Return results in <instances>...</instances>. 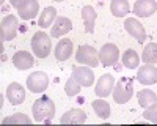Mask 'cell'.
<instances>
[{
    "label": "cell",
    "mask_w": 157,
    "mask_h": 126,
    "mask_svg": "<svg viewBox=\"0 0 157 126\" xmlns=\"http://www.w3.org/2000/svg\"><path fill=\"white\" fill-rule=\"evenodd\" d=\"M32 112H33V118L36 121H46L49 123L55 115V104L54 101L47 96H43L36 99L33 106H32Z\"/></svg>",
    "instance_id": "1"
},
{
    "label": "cell",
    "mask_w": 157,
    "mask_h": 126,
    "mask_svg": "<svg viewBox=\"0 0 157 126\" xmlns=\"http://www.w3.org/2000/svg\"><path fill=\"white\" fill-rule=\"evenodd\" d=\"M134 95V79L132 77H121L116 87L113 88V99L118 104H126Z\"/></svg>",
    "instance_id": "2"
},
{
    "label": "cell",
    "mask_w": 157,
    "mask_h": 126,
    "mask_svg": "<svg viewBox=\"0 0 157 126\" xmlns=\"http://www.w3.org/2000/svg\"><path fill=\"white\" fill-rule=\"evenodd\" d=\"M32 49L38 58H46L52 49L50 36L46 35V32H36L32 38Z\"/></svg>",
    "instance_id": "3"
},
{
    "label": "cell",
    "mask_w": 157,
    "mask_h": 126,
    "mask_svg": "<svg viewBox=\"0 0 157 126\" xmlns=\"http://www.w3.org/2000/svg\"><path fill=\"white\" fill-rule=\"evenodd\" d=\"M75 60H77V63H82V65H86V66H91V68H96L101 63L98 50L91 46H86V44L80 46L77 49Z\"/></svg>",
    "instance_id": "4"
},
{
    "label": "cell",
    "mask_w": 157,
    "mask_h": 126,
    "mask_svg": "<svg viewBox=\"0 0 157 126\" xmlns=\"http://www.w3.org/2000/svg\"><path fill=\"white\" fill-rule=\"evenodd\" d=\"M17 18L14 14H8L2 19V25H0V35H2V41H11L16 38L17 33Z\"/></svg>",
    "instance_id": "5"
},
{
    "label": "cell",
    "mask_w": 157,
    "mask_h": 126,
    "mask_svg": "<svg viewBox=\"0 0 157 126\" xmlns=\"http://www.w3.org/2000/svg\"><path fill=\"white\" fill-rule=\"evenodd\" d=\"M49 85V77L43 71L32 73L27 77V88L32 93H43Z\"/></svg>",
    "instance_id": "6"
},
{
    "label": "cell",
    "mask_w": 157,
    "mask_h": 126,
    "mask_svg": "<svg viewBox=\"0 0 157 126\" xmlns=\"http://www.w3.org/2000/svg\"><path fill=\"white\" fill-rule=\"evenodd\" d=\"M118 57H120V50L112 43L104 44L99 50V60L104 66H113L118 61Z\"/></svg>",
    "instance_id": "7"
},
{
    "label": "cell",
    "mask_w": 157,
    "mask_h": 126,
    "mask_svg": "<svg viewBox=\"0 0 157 126\" xmlns=\"http://www.w3.org/2000/svg\"><path fill=\"white\" fill-rule=\"evenodd\" d=\"M19 18L22 21H30L39 13V3L38 0H22L17 6Z\"/></svg>",
    "instance_id": "8"
},
{
    "label": "cell",
    "mask_w": 157,
    "mask_h": 126,
    "mask_svg": "<svg viewBox=\"0 0 157 126\" xmlns=\"http://www.w3.org/2000/svg\"><path fill=\"white\" fill-rule=\"evenodd\" d=\"M72 77L82 87H91L94 84V74L91 71V66H74Z\"/></svg>",
    "instance_id": "9"
},
{
    "label": "cell",
    "mask_w": 157,
    "mask_h": 126,
    "mask_svg": "<svg viewBox=\"0 0 157 126\" xmlns=\"http://www.w3.org/2000/svg\"><path fill=\"white\" fill-rule=\"evenodd\" d=\"M115 88V79H113V76L112 74H102L98 84H96V88H94V93L96 96L99 98H107L112 90Z\"/></svg>",
    "instance_id": "10"
},
{
    "label": "cell",
    "mask_w": 157,
    "mask_h": 126,
    "mask_svg": "<svg viewBox=\"0 0 157 126\" xmlns=\"http://www.w3.org/2000/svg\"><path fill=\"white\" fill-rule=\"evenodd\" d=\"M124 29H126V32H127L129 35H132L140 44L145 43V38H146L145 27H143V25H141L137 19H134V18L126 19V22H124Z\"/></svg>",
    "instance_id": "11"
},
{
    "label": "cell",
    "mask_w": 157,
    "mask_h": 126,
    "mask_svg": "<svg viewBox=\"0 0 157 126\" xmlns=\"http://www.w3.org/2000/svg\"><path fill=\"white\" fill-rule=\"evenodd\" d=\"M137 81L141 85H152L157 82V68L151 63H146L145 66H141L137 73Z\"/></svg>",
    "instance_id": "12"
},
{
    "label": "cell",
    "mask_w": 157,
    "mask_h": 126,
    "mask_svg": "<svg viewBox=\"0 0 157 126\" xmlns=\"http://www.w3.org/2000/svg\"><path fill=\"white\" fill-rule=\"evenodd\" d=\"M157 11L155 0H137L134 5V13L138 18H149Z\"/></svg>",
    "instance_id": "13"
},
{
    "label": "cell",
    "mask_w": 157,
    "mask_h": 126,
    "mask_svg": "<svg viewBox=\"0 0 157 126\" xmlns=\"http://www.w3.org/2000/svg\"><path fill=\"white\" fill-rule=\"evenodd\" d=\"M6 99L10 101V103L13 106H17L21 103H24V99H25V90H24V87L17 82H13L8 85L6 88Z\"/></svg>",
    "instance_id": "14"
},
{
    "label": "cell",
    "mask_w": 157,
    "mask_h": 126,
    "mask_svg": "<svg viewBox=\"0 0 157 126\" xmlns=\"http://www.w3.org/2000/svg\"><path fill=\"white\" fill-rule=\"evenodd\" d=\"M71 29H72V22H71L68 18L60 16V18L55 19L54 25H52L50 36H52V38H60V36H63V35H66Z\"/></svg>",
    "instance_id": "15"
},
{
    "label": "cell",
    "mask_w": 157,
    "mask_h": 126,
    "mask_svg": "<svg viewBox=\"0 0 157 126\" xmlns=\"http://www.w3.org/2000/svg\"><path fill=\"white\" fill-rule=\"evenodd\" d=\"M13 65H14L17 69L24 71V69L32 68L35 65V60H33L30 52H27V50H19V52H16L14 55H13Z\"/></svg>",
    "instance_id": "16"
},
{
    "label": "cell",
    "mask_w": 157,
    "mask_h": 126,
    "mask_svg": "<svg viewBox=\"0 0 157 126\" xmlns=\"http://www.w3.org/2000/svg\"><path fill=\"white\" fill-rule=\"evenodd\" d=\"M86 121V113L82 109H71L66 113H63L60 120L61 124H82Z\"/></svg>",
    "instance_id": "17"
},
{
    "label": "cell",
    "mask_w": 157,
    "mask_h": 126,
    "mask_svg": "<svg viewBox=\"0 0 157 126\" xmlns=\"http://www.w3.org/2000/svg\"><path fill=\"white\" fill-rule=\"evenodd\" d=\"M72 55V41L69 38H63L55 47V58L58 61H66Z\"/></svg>",
    "instance_id": "18"
},
{
    "label": "cell",
    "mask_w": 157,
    "mask_h": 126,
    "mask_svg": "<svg viewBox=\"0 0 157 126\" xmlns=\"http://www.w3.org/2000/svg\"><path fill=\"white\" fill-rule=\"evenodd\" d=\"M96 11L93 6H83L82 8V21H83V25H85V32L86 33H93L94 32V21H96Z\"/></svg>",
    "instance_id": "19"
},
{
    "label": "cell",
    "mask_w": 157,
    "mask_h": 126,
    "mask_svg": "<svg viewBox=\"0 0 157 126\" xmlns=\"http://www.w3.org/2000/svg\"><path fill=\"white\" fill-rule=\"evenodd\" d=\"M57 19V10L52 8V6H47L44 8V11L41 13V16L38 19V25L41 29H47V27H52V24L55 22Z\"/></svg>",
    "instance_id": "20"
},
{
    "label": "cell",
    "mask_w": 157,
    "mask_h": 126,
    "mask_svg": "<svg viewBox=\"0 0 157 126\" xmlns=\"http://www.w3.org/2000/svg\"><path fill=\"white\" fill-rule=\"evenodd\" d=\"M110 11H112V14L116 16V18H124L127 13L130 11L129 2H127V0H112Z\"/></svg>",
    "instance_id": "21"
},
{
    "label": "cell",
    "mask_w": 157,
    "mask_h": 126,
    "mask_svg": "<svg viewBox=\"0 0 157 126\" xmlns=\"http://www.w3.org/2000/svg\"><path fill=\"white\" fill-rule=\"evenodd\" d=\"M137 98H138V104H140L143 109H146V107L152 106L154 103H157V95H155L152 90H149V88H145V90L138 92Z\"/></svg>",
    "instance_id": "22"
},
{
    "label": "cell",
    "mask_w": 157,
    "mask_h": 126,
    "mask_svg": "<svg viewBox=\"0 0 157 126\" xmlns=\"http://www.w3.org/2000/svg\"><path fill=\"white\" fill-rule=\"evenodd\" d=\"M91 107H93V110L96 112V115L102 120H107L110 117V106L107 101L104 99H96L93 101V104H91Z\"/></svg>",
    "instance_id": "23"
},
{
    "label": "cell",
    "mask_w": 157,
    "mask_h": 126,
    "mask_svg": "<svg viewBox=\"0 0 157 126\" xmlns=\"http://www.w3.org/2000/svg\"><path fill=\"white\" fill-rule=\"evenodd\" d=\"M138 63H140V57L134 49H127L123 54V65L127 69H135L138 66Z\"/></svg>",
    "instance_id": "24"
},
{
    "label": "cell",
    "mask_w": 157,
    "mask_h": 126,
    "mask_svg": "<svg viewBox=\"0 0 157 126\" xmlns=\"http://www.w3.org/2000/svg\"><path fill=\"white\" fill-rule=\"evenodd\" d=\"M143 61L145 63H157V44L155 43H149L145 46V50H143Z\"/></svg>",
    "instance_id": "25"
},
{
    "label": "cell",
    "mask_w": 157,
    "mask_h": 126,
    "mask_svg": "<svg viewBox=\"0 0 157 126\" xmlns=\"http://www.w3.org/2000/svg\"><path fill=\"white\" fill-rule=\"evenodd\" d=\"M80 87L82 85L71 76V77L68 79V82H66V88H64V92H66L68 96H75V95L80 93Z\"/></svg>",
    "instance_id": "26"
},
{
    "label": "cell",
    "mask_w": 157,
    "mask_h": 126,
    "mask_svg": "<svg viewBox=\"0 0 157 126\" xmlns=\"http://www.w3.org/2000/svg\"><path fill=\"white\" fill-rule=\"evenodd\" d=\"M3 123L5 124H11V123H25V124H30L32 120L25 115V113H13L11 117L3 118Z\"/></svg>",
    "instance_id": "27"
},
{
    "label": "cell",
    "mask_w": 157,
    "mask_h": 126,
    "mask_svg": "<svg viewBox=\"0 0 157 126\" xmlns=\"http://www.w3.org/2000/svg\"><path fill=\"white\" fill-rule=\"evenodd\" d=\"M143 117L146 120H149L151 123H157V103H154L152 106L146 107L145 109V113H143Z\"/></svg>",
    "instance_id": "28"
},
{
    "label": "cell",
    "mask_w": 157,
    "mask_h": 126,
    "mask_svg": "<svg viewBox=\"0 0 157 126\" xmlns=\"http://www.w3.org/2000/svg\"><path fill=\"white\" fill-rule=\"evenodd\" d=\"M21 2H22V0H10V3H11L13 6H16V8L19 6V3H21Z\"/></svg>",
    "instance_id": "29"
},
{
    "label": "cell",
    "mask_w": 157,
    "mask_h": 126,
    "mask_svg": "<svg viewBox=\"0 0 157 126\" xmlns=\"http://www.w3.org/2000/svg\"><path fill=\"white\" fill-rule=\"evenodd\" d=\"M54 2H63V0H54Z\"/></svg>",
    "instance_id": "30"
}]
</instances>
